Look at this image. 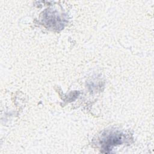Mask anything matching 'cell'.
<instances>
[{"instance_id":"6da1fadb","label":"cell","mask_w":154,"mask_h":154,"mask_svg":"<svg viewBox=\"0 0 154 154\" xmlns=\"http://www.w3.org/2000/svg\"><path fill=\"white\" fill-rule=\"evenodd\" d=\"M105 140L106 143H105V144L106 145V146H105L104 149L105 150L108 149H109L111 146L121 143V141L122 140V135L117 134H109L106 137Z\"/></svg>"}]
</instances>
